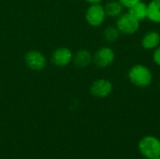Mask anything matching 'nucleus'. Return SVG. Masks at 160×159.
Masks as SVG:
<instances>
[{
    "mask_svg": "<svg viewBox=\"0 0 160 159\" xmlns=\"http://www.w3.org/2000/svg\"><path fill=\"white\" fill-rule=\"evenodd\" d=\"M159 45L160 33L157 30H149L141 39V46L146 51H154Z\"/></svg>",
    "mask_w": 160,
    "mask_h": 159,
    "instance_id": "obj_9",
    "label": "nucleus"
},
{
    "mask_svg": "<svg viewBox=\"0 0 160 159\" xmlns=\"http://www.w3.org/2000/svg\"><path fill=\"white\" fill-rule=\"evenodd\" d=\"M147 20L154 23H160V0H150L147 3Z\"/></svg>",
    "mask_w": 160,
    "mask_h": 159,
    "instance_id": "obj_12",
    "label": "nucleus"
},
{
    "mask_svg": "<svg viewBox=\"0 0 160 159\" xmlns=\"http://www.w3.org/2000/svg\"><path fill=\"white\" fill-rule=\"evenodd\" d=\"M73 65L78 68H85L93 63V54L85 49H81L73 53Z\"/></svg>",
    "mask_w": 160,
    "mask_h": 159,
    "instance_id": "obj_10",
    "label": "nucleus"
},
{
    "mask_svg": "<svg viewBox=\"0 0 160 159\" xmlns=\"http://www.w3.org/2000/svg\"><path fill=\"white\" fill-rule=\"evenodd\" d=\"M139 150L146 159L160 157V140L154 136H145L139 142Z\"/></svg>",
    "mask_w": 160,
    "mask_h": 159,
    "instance_id": "obj_3",
    "label": "nucleus"
},
{
    "mask_svg": "<svg viewBox=\"0 0 160 159\" xmlns=\"http://www.w3.org/2000/svg\"><path fill=\"white\" fill-rule=\"evenodd\" d=\"M84 1L89 5H93V4H101L103 0H84Z\"/></svg>",
    "mask_w": 160,
    "mask_h": 159,
    "instance_id": "obj_17",
    "label": "nucleus"
},
{
    "mask_svg": "<svg viewBox=\"0 0 160 159\" xmlns=\"http://www.w3.org/2000/svg\"><path fill=\"white\" fill-rule=\"evenodd\" d=\"M128 79L132 85L139 88H146L152 84L154 75L152 70L147 66L136 64L128 69Z\"/></svg>",
    "mask_w": 160,
    "mask_h": 159,
    "instance_id": "obj_1",
    "label": "nucleus"
},
{
    "mask_svg": "<svg viewBox=\"0 0 160 159\" xmlns=\"http://www.w3.org/2000/svg\"><path fill=\"white\" fill-rule=\"evenodd\" d=\"M115 61V52L109 46L100 47L93 54V63L98 68H106Z\"/></svg>",
    "mask_w": 160,
    "mask_h": 159,
    "instance_id": "obj_5",
    "label": "nucleus"
},
{
    "mask_svg": "<svg viewBox=\"0 0 160 159\" xmlns=\"http://www.w3.org/2000/svg\"><path fill=\"white\" fill-rule=\"evenodd\" d=\"M84 18L86 22L92 27H99L101 26L107 15L105 13L104 6L102 4H93L89 5V7L85 10Z\"/></svg>",
    "mask_w": 160,
    "mask_h": 159,
    "instance_id": "obj_4",
    "label": "nucleus"
},
{
    "mask_svg": "<svg viewBox=\"0 0 160 159\" xmlns=\"http://www.w3.org/2000/svg\"><path fill=\"white\" fill-rule=\"evenodd\" d=\"M153 61L154 63L158 66L160 67V45L154 50L153 52Z\"/></svg>",
    "mask_w": 160,
    "mask_h": 159,
    "instance_id": "obj_16",
    "label": "nucleus"
},
{
    "mask_svg": "<svg viewBox=\"0 0 160 159\" xmlns=\"http://www.w3.org/2000/svg\"><path fill=\"white\" fill-rule=\"evenodd\" d=\"M154 159H160V157H156V158Z\"/></svg>",
    "mask_w": 160,
    "mask_h": 159,
    "instance_id": "obj_18",
    "label": "nucleus"
},
{
    "mask_svg": "<svg viewBox=\"0 0 160 159\" xmlns=\"http://www.w3.org/2000/svg\"><path fill=\"white\" fill-rule=\"evenodd\" d=\"M73 59V52L68 47H58L56 48L51 56V62L59 67H65L72 63Z\"/></svg>",
    "mask_w": 160,
    "mask_h": 159,
    "instance_id": "obj_8",
    "label": "nucleus"
},
{
    "mask_svg": "<svg viewBox=\"0 0 160 159\" xmlns=\"http://www.w3.org/2000/svg\"><path fill=\"white\" fill-rule=\"evenodd\" d=\"M113 90L112 82L108 79H98L94 81L90 86V94L97 98H106L108 97Z\"/></svg>",
    "mask_w": 160,
    "mask_h": 159,
    "instance_id": "obj_7",
    "label": "nucleus"
},
{
    "mask_svg": "<svg viewBox=\"0 0 160 159\" xmlns=\"http://www.w3.org/2000/svg\"><path fill=\"white\" fill-rule=\"evenodd\" d=\"M47 58L43 52L38 50H30L24 54L25 66L33 71H41L47 66Z\"/></svg>",
    "mask_w": 160,
    "mask_h": 159,
    "instance_id": "obj_6",
    "label": "nucleus"
},
{
    "mask_svg": "<svg viewBox=\"0 0 160 159\" xmlns=\"http://www.w3.org/2000/svg\"><path fill=\"white\" fill-rule=\"evenodd\" d=\"M122 5L123 7L126 8V9H128L130 8L132 6H134L135 4H137L138 2L142 1V0H118Z\"/></svg>",
    "mask_w": 160,
    "mask_h": 159,
    "instance_id": "obj_15",
    "label": "nucleus"
},
{
    "mask_svg": "<svg viewBox=\"0 0 160 159\" xmlns=\"http://www.w3.org/2000/svg\"><path fill=\"white\" fill-rule=\"evenodd\" d=\"M121 33L119 32L118 28L115 25H110L107 26L104 31H103V38L105 41L109 42V43H113L115 41H117L120 37Z\"/></svg>",
    "mask_w": 160,
    "mask_h": 159,
    "instance_id": "obj_14",
    "label": "nucleus"
},
{
    "mask_svg": "<svg viewBox=\"0 0 160 159\" xmlns=\"http://www.w3.org/2000/svg\"><path fill=\"white\" fill-rule=\"evenodd\" d=\"M128 11L140 22L147 19V4L142 0L132 6L128 9Z\"/></svg>",
    "mask_w": 160,
    "mask_h": 159,
    "instance_id": "obj_13",
    "label": "nucleus"
},
{
    "mask_svg": "<svg viewBox=\"0 0 160 159\" xmlns=\"http://www.w3.org/2000/svg\"><path fill=\"white\" fill-rule=\"evenodd\" d=\"M115 26L118 28L121 35H133L139 31L141 26V22L132 16L128 11L124 12L116 19Z\"/></svg>",
    "mask_w": 160,
    "mask_h": 159,
    "instance_id": "obj_2",
    "label": "nucleus"
},
{
    "mask_svg": "<svg viewBox=\"0 0 160 159\" xmlns=\"http://www.w3.org/2000/svg\"><path fill=\"white\" fill-rule=\"evenodd\" d=\"M104 9L107 17L117 19L121 14L125 12V7L118 0H110L104 5Z\"/></svg>",
    "mask_w": 160,
    "mask_h": 159,
    "instance_id": "obj_11",
    "label": "nucleus"
}]
</instances>
